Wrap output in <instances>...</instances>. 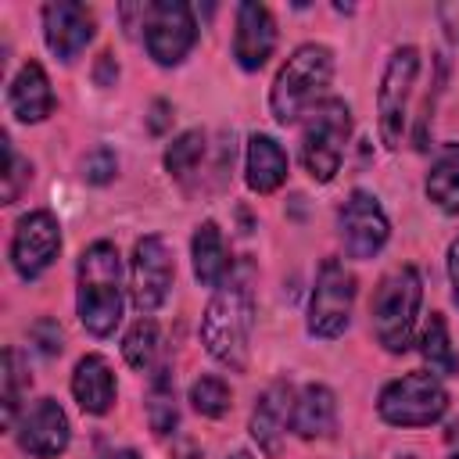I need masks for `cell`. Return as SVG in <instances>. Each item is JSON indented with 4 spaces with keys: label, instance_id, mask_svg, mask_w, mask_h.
Masks as SVG:
<instances>
[{
    "label": "cell",
    "instance_id": "1",
    "mask_svg": "<svg viewBox=\"0 0 459 459\" xmlns=\"http://www.w3.org/2000/svg\"><path fill=\"white\" fill-rule=\"evenodd\" d=\"M251 326H255L251 287H247V280L230 276L222 287H215L212 301L204 305L201 344L230 373H247V362H251Z\"/></svg>",
    "mask_w": 459,
    "mask_h": 459
},
{
    "label": "cell",
    "instance_id": "2",
    "mask_svg": "<svg viewBox=\"0 0 459 459\" xmlns=\"http://www.w3.org/2000/svg\"><path fill=\"white\" fill-rule=\"evenodd\" d=\"M75 312L93 337H108L122 323V258L111 240L82 247L75 265Z\"/></svg>",
    "mask_w": 459,
    "mask_h": 459
},
{
    "label": "cell",
    "instance_id": "3",
    "mask_svg": "<svg viewBox=\"0 0 459 459\" xmlns=\"http://www.w3.org/2000/svg\"><path fill=\"white\" fill-rule=\"evenodd\" d=\"M333 79V50L326 43H301L290 50V57L280 65L273 86H269V111L280 126H290L305 118L316 104L330 97Z\"/></svg>",
    "mask_w": 459,
    "mask_h": 459
},
{
    "label": "cell",
    "instance_id": "4",
    "mask_svg": "<svg viewBox=\"0 0 459 459\" xmlns=\"http://www.w3.org/2000/svg\"><path fill=\"white\" fill-rule=\"evenodd\" d=\"M423 305V280L416 265H394L380 276L369 298V326L384 351L402 355L412 344L416 316Z\"/></svg>",
    "mask_w": 459,
    "mask_h": 459
},
{
    "label": "cell",
    "instance_id": "5",
    "mask_svg": "<svg viewBox=\"0 0 459 459\" xmlns=\"http://www.w3.org/2000/svg\"><path fill=\"white\" fill-rule=\"evenodd\" d=\"M351 136V108L341 97H326L301 118V165L316 183H330L341 169Z\"/></svg>",
    "mask_w": 459,
    "mask_h": 459
},
{
    "label": "cell",
    "instance_id": "6",
    "mask_svg": "<svg viewBox=\"0 0 459 459\" xmlns=\"http://www.w3.org/2000/svg\"><path fill=\"white\" fill-rule=\"evenodd\" d=\"M377 412L391 427H430L448 412V391L441 377L416 369L380 387Z\"/></svg>",
    "mask_w": 459,
    "mask_h": 459
},
{
    "label": "cell",
    "instance_id": "7",
    "mask_svg": "<svg viewBox=\"0 0 459 459\" xmlns=\"http://www.w3.org/2000/svg\"><path fill=\"white\" fill-rule=\"evenodd\" d=\"M355 308V273L341 258H323L308 294V333L333 341L348 330Z\"/></svg>",
    "mask_w": 459,
    "mask_h": 459
},
{
    "label": "cell",
    "instance_id": "8",
    "mask_svg": "<svg viewBox=\"0 0 459 459\" xmlns=\"http://www.w3.org/2000/svg\"><path fill=\"white\" fill-rule=\"evenodd\" d=\"M140 29H143L147 54L161 68L179 65L197 43V22H194V11L186 0L140 4Z\"/></svg>",
    "mask_w": 459,
    "mask_h": 459
},
{
    "label": "cell",
    "instance_id": "9",
    "mask_svg": "<svg viewBox=\"0 0 459 459\" xmlns=\"http://www.w3.org/2000/svg\"><path fill=\"white\" fill-rule=\"evenodd\" d=\"M416 75H420V50L416 47H398L384 65V75L377 86V122H380V140L387 151H398L405 140Z\"/></svg>",
    "mask_w": 459,
    "mask_h": 459
},
{
    "label": "cell",
    "instance_id": "10",
    "mask_svg": "<svg viewBox=\"0 0 459 459\" xmlns=\"http://www.w3.org/2000/svg\"><path fill=\"white\" fill-rule=\"evenodd\" d=\"M176 280V262H172V247L161 233H147L133 244V258H129V290H133V305L140 316H151L165 305L169 290Z\"/></svg>",
    "mask_w": 459,
    "mask_h": 459
},
{
    "label": "cell",
    "instance_id": "11",
    "mask_svg": "<svg viewBox=\"0 0 459 459\" xmlns=\"http://www.w3.org/2000/svg\"><path fill=\"white\" fill-rule=\"evenodd\" d=\"M337 230H341L344 255L359 262L380 255V247L391 237V222L369 190H351L344 197V204L337 208Z\"/></svg>",
    "mask_w": 459,
    "mask_h": 459
},
{
    "label": "cell",
    "instance_id": "12",
    "mask_svg": "<svg viewBox=\"0 0 459 459\" xmlns=\"http://www.w3.org/2000/svg\"><path fill=\"white\" fill-rule=\"evenodd\" d=\"M61 251V226L57 219L39 208V212H25L18 222H14V233H11V265L14 273L29 283L36 276H43L54 258Z\"/></svg>",
    "mask_w": 459,
    "mask_h": 459
},
{
    "label": "cell",
    "instance_id": "13",
    "mask_svg": "<svg viewBox=\"0 0 459 459\" xmlns=\"http://www.w3.org/2000/svg\"><path fill=\"white\" fill-rule=\"evenodd\" d=\"M14 437H18L22 452H29L36 459H57L72 441V423L54 398H36L18 416Z\"/></svg>",
    "mask_w": 459,
    "mask_h": 459
},
{
    "label": "cell",
    "instance_id": "14",
    "mask_svg": "<svg viewBox=\"0 0 459 459\" xmlns=\"http://www.w3.org/2000/svg\"><path fill=\"white\" fill-rule=\"evenodd\" d=\"M93 11L86 4H75V0H54L43 7V39H47V50L61 61V65H72L86 43L93 39Z\"/></svg>",
    "mask_w": 459,
    "mask_h": 459
},
{
    "label": "cell",
    "instance_id": "15",
    "mask_svg": "<svg viewBox=\"0 0 459 459\" xmlns=\"http://www.w3.org/2000/svg\"><path fill=\"white\" fill-rule=\"evenodd\" d=\"M294 398H298V391H294L290 380H273V384L255 398L247 430H251L255 445H258L269 459L280 455V448H283V441H287V434H290Z\"/></svg>",
    "mask_w": 459,
    "mask_h": 459
},
{
    "label": "cell",
    "instance_id": "16",
    "mask_svg": "<svg viewBox=\"0 0 459 459\" xmlns=\"http://www.w3.org/2000/svg\"><path fill=\"white\" fill-rule=\"evenodd\" d=\"M276 50V22L265 4L244 0L237 4V22H233V61L244 72H258Z\"/></svg>",
    "mask_w": 459,
    "mask_h": 459
},
{
    "label": "cell",
    "instance_id": "17",
    "mask_svg": "<svg viewBox=\"0 0 459 459\" xmlns=\"http://www.w3.org/2000/svg\"><path fill=\"white\" fill-rule=\"evenodd\" d=\"M7 108L25 126H36L54 111V90H50V79L39 61H25L14 72V79L7 86Z\"/></svg>",
    "mask_w": 459,
    "mask_h": 459
},
{
    "label": "cell",
    "instance_id": "18",
    "mask_svg": "<svg viewBox=\"0 0 459 459\" xmlns=\"http://www.w3.org/2000/svg\"><path fill=\"white\" fill-rule=\"evenodd\" d=\"M115 394H118V384L108 359L97 351L82 355L72 369V398L79 402V409L86 416H104L115 405Z\"/></svg>",
    "mask_w": 459,
    "mask_h": 459
},
{
    "label": "cell",
    "instance_id": "19",
    "mask_svg": "<svg viewBox=\"0 0 459 459\" xmlns=\"http://www.w3.org/2000/svg\"><path fill=\"white\" fill-rule=\"evenodd\" d=\"M290 161L287 151L280 147V140H273L269 133H251L247 136V151H244V179L255 194H273L287 183Z\"/></svg>",
    "mask_w": 459,
    "mask_h": 459
},
{
    "label": "cell",
    "instance_id": "20",
    "mask_svg": "<svg viewBox=\"0 0 459 459\" xmlns=\"http://www.w3.org/2000/svg\"><path fill=\"white\" fill-rule=\"evenodd\" d=\"M337 430V398L326 384H305L294 398L290 434L305 441H326Z\"/></svg>",
    "mask_w": 459,
    "mask_h": 459
},
{
    "label": "cell",
    "instance_id": "21",
    "mask_svg": "<svg viewBox=\"0 0 459 459\" xmlns=\"http://www.w3.org/2000/svg\"><path fill=\"white\" fill-rule=\"evenodd\" d=\"M190 258H194V280L201 287H222L233 276V258L226 251V240H222V230L215 219H204L194 230Z\"/></svg>",
    "mask_w": 459,
    "mask_h": 459
},
{
    "label": "cell",
    "instance_id": "22",
    "mask_svg": "<svg viewBox=\"0 0 459 459\" xmlns=\"http://www.w3.org/2000/svg\"><path fill=\"white\" fill-rule=\"evenodd\" d=\"M430 204H437L445 215L459 212V143H445L437 158L430 161L427 183H423Z\"/></svg>",
    "mask_w": 459,
    "mask_h": 459
},
{
    "label": "cell",
    "instance_id": "23",
    "mask_svg": "<svg viewBox=\"0 0 459 459\" xmlns=\"http://www.w3.org/2000/svg\"><path fill=\"white\" fill-rule=\"evenodd\" d=\"M147 423L158 437L172 434L176 423H179V405H176V377L172 369L161 362L154 373H151V384H147Z\"/></svg>",
    "mask_w": 459,
    "mask_h": 459
},
{
    "label": "cell",
    "instance_id": "24",
    "mask_svg": "<svg viewBox=\"0 0 459 459\" xmlns=\"http://www.w3.org/2000/svg\"><path fill=\"white\" fill-rule=\"evenodd\" d=\"M420 355L427 359L430 373L434 377H455L459 373V355L452 348V337H448V323L441 312H430L427 323H423V333H420Z\"/></svg>",
    "mask_w": 459,
    "mask_h": 459
},
{
    "label": "cell",
    "instance_id": "25",
    "mask_svg": "<svg viewBox=\"0 0 459 459\" xmlns=\"http://www.w3.org/2000/svg\"><path fill=\"white\" fill-rule=\"evenodd\" d=\"M122 359L126 366H133L136 373H147L154 369V359H158V323L151 316H140L126 337H122Z\"/></svg>",
    "mask_w": 459,
    "mask_h": 459
},
{
    "label": "cell",
    "instance_id": "26",
    "mask_svg": "<svg viewBox=\"0 0 459 459\" xmlns=\"http://www.w3.org/2000/svg\"><path fill=\"white\" fill-rule=\"evenodd\" d=\"M204 158V133L201 129H183L179 136H172V143L165 147V172L179 183H186L197 165Z\"/></svg>",
    "mask_w": 459,
    "mask_h": 459
},
{
    "label": "cell",
    "instance_id": "27",
    "mask_svg": "<svg viewBox=\"0 0 459 459\" xmlns=\"http://www.w3.org/2000/svg\"><path fill=\"white\" fill-rule=\"evenodd\" d=\"M186 402L194 405V412H201V416H208V420H219V416H226V412H230L233 394H230V384H226L222 377L204 373V377H197V380L190 384Z\"/></svg>",
    "mask_w": 459,
    "mask_h": 459
},
{
    "label": "cell",
    "instance_id": "28",
    "mask_svg": "<svg viewBox=\"0 0 459 459\" xmlns=\"http://www.w3.org/2000/svg\"><path fill=\"white\" fill-rule=\"evenodd\" d=\"M4 427L14 430L18 423V398H22V359L14 348H4Z\"/></svg>",
    "mask_w": 459,
    "mask_h": 459
},
{
    "label": "cell",
    "instance_id": "29",
    "mask_svg": "<svg viewBox=\"0 0 459 459\" xmlns=\"http://www.w3.org/2000/svg\"><path fill=\"white\" fill-rule=\"evenodd\" d=\"M4 154H7V169H4V204H14L22 197V190L29 186L32 179V165L14 151L11 136L4 133Z\"/></svg>",
    "mask_w": 459,
    "mask_h": 459
},
{
    "label": "cell",
    "instance_id": "30",
    "mask_svg": "<svg viewBox=\"0 0 459 459\" xmlns=\"http://www.w3.org/2000/svg\"><path fill=\"white\" fill-rule=\"evenodd\" d=\"M115 172H118V158H115V151H111V147H93V151L82 158V179H86V183H93V186L111 183V179H115Z\"/></svg>",
    "mask_w": 459,
    "mask_h": 459
},
{
    "label": "cell",
    "instance_id": "31",
    "mask_svg": "<svg viewBox=\"0 0 459 459\" xmlns=\"http://www.w3.org/2000/svg\"><path fill=\"white\" fill-rule=\"evenodd\" d=\"M29 337H32V344L50 359V355H61L65 351V333H61V326H57V319H50V316H43V319H36L32 326H29Z\"/></svg>",
    "mask_w": 459,
    "mask_h": 459
},
{
    "label": "cell",
    "instance_id": "32",
    "mask_svg": "<svg viewBox=\"0 0 459 459\" xmlns=\"http://www.w3.org/2000/svg\"><path fill=\"white\" fill-rule=\"evenodd\" d=\"M169 126H172V104H169L165 97L151 100V111H147V129H151L154 136H161Z\"/></svg>",
    "mask_w": 459,
    "mask_h": 459
},
{
    "label": "cell",
    "instance_id": "33",
    "mask_svg": "<svg viewBox=\"0 0 459 459\" xmlns=\"http://www.w3.org/2000/svg\"><path fill=\"white\" fill-rule=\"evenodd\" d=\"M93 79H97V86H115V79H118V65H115V57H111L108 50H104L100 61H97Z\"/></svg>",
    "mask_w": 459,
    "mask_h": 459
},
{
    "label": "cell",
    "instance_id": "34",
    "mask_svg": "<svg viewBox=\"0 0 459 459\" xmlns=\"http://www.w3.org/2000/svg\"><path fill=\"white\" fill-rule=\"evenodd\" d=\"M437 18H441L448 39H459V4H441L437 7Z\"/></svg>",
    "mask_w": 459,
    "mask_h": 459
},
{
    "label": "cell",
    "instance_id": "35",
    "mask_svg": "<svg viewBox=\"0 0 459 459\" xmlns=\"http://www.w3.org/2000/svg\"><path fill=\"white\" fill-rule=\"evenodd\" d=\"M448 280H452V298L459 305V237L448 244Z\"/></svg>",
    "mask_w": 459,
    "mask_h": 459
},
{
    "label": "cell",
    "instance_id": "36",
    "mask_svg": "<svg viewBox=\"0 0 459 459\" xmlns=\"http://www.w3.org/2000/svg\"><path fill=\"white\" fill-rule=\"evenodd\" d=\"M97 459H140L133 448H111V452H100Z\"/></svg>",
    "mask_w": 459,
    "mask_h": 459
},
{
    "label": "cell",
    "instance_id": "37",
    "mask_svg": "<svg viewBox=\"0 0 459 459\" xmlns=\"http://www.w3.org/2000/svg\"><path fill=\"white\" fill-rule=\"evenodd\" d=\"M226 459H251V452H244V448H240V452H233V455H226Z\"/></svg>",
    "mask_w": 459,
    "mask_h": 459
}]
</instances>
